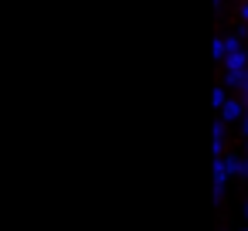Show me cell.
<instances>
[{"mask_svg":"<svg viewBox=\"0 0 248 231\" xmlns=\"http://www.w3.org/2000/svg\"><path fill=\"white\" fill-rule=\"evenodd\" d=\"M241 173H245V177H248V160H245V163H241Z\"/></svg>","mask_w":248,"mask_h":231,"instance_id":"6","label":"cell"},{"mask_svg":"<svg viewBox=\"0 0 248 231\" xmlns=\"http://www.w3.org/2000/svg\"><path fill=\"white\" fill-rule=\"evenodd\" d=\"M241 24H248V4L241 7Z\"/></svg>","mask_w":248,"mask_h":231,"instance_id":"3","label":"cell"},{"mask_svg":"<svg viewBox=\"0 0 248 231\" xmlns=\"http://www.w3.org/2000/svg\"><path fill=\"white\" fill-rule=\"evenodd\" d=\"M211 102H214V109H217V106L224 109V102H228V95H224V89H214V92H211Z\"/></svg>","mask_w":248,"mask_h":231,"instance_id":"2","label":"cell"},{"mask_svg":"<svg viewBox=\"0 0 248 231\" xmlns=\"http://www.w3.org/2000/svg\"><path fill=\"white\" fill-rule=\"evenodd\" d=\"M221 112H224V119H228V123H234V119H245V106H241V102H234V99H228Z\"/></svg>","mask_w":248,"mask_h":231,"instance_id":"1","label":"cell"},{"mask_svg":"<svg viewBox=\"0 0 248 231\" xmlns=\"http://www.w3.org/2000/svg\"><path fill=\"white\" fill-rule=\"evenodd\" d=\"M241 133L248 136V112H245V119H241Z\"/></svg>","mask_w":248,"mask_h":231,"instance_id":"4","label":"cell"},{"mask_svg":"<svg viewBox=\"0 0 248 231\" xmlns=\"http://www.w3.org/2000/svg\"><path fill=\"white\" fill-rule=\"evenodd\" d=\"M241 89H245V106H248V78L241 82Z\"/></svg>","mask_w":248,"mask_h":231,"instance_id":"5","label":"cell"},{"mask_svg":"<svg viewBox=\"0 0 248 231\" xmlns=\"http://www.w3.org/2000/svg\"><path fill=\"white\" fill-rule=\"evenodd\" d=\"M245 231H248V228H245Z\"/></svg>","mask_w":248,"mask_h":231,"instance_id":"8","label":"cell"},{"mask_svg":"<svg viewBox=\"0 0 248 231\" xmlns=\"http://www.w3.org/2000/svg\"><path fill=\"white\" fill-rule=\"evenodd\" d=\"M245 214H248V204H245Z\"/></svg>","mask_w":248,"mask_h":231,"instance_id":"7","label":"cell"}]
</instances>
